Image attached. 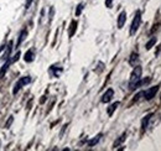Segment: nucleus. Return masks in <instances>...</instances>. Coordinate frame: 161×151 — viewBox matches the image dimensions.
Masks as SVG:
<instances>
[{"mask_svg":"<svg viewBox=\"0 0 161 151\" xmlns=\"http://www.w3.org/2000/svg\"><path fill=\"white\" fill-rule=\"evenodd\" d=\"M141 73H143V70L140 66H135L134 70L131 72V76H130V80H129V89L130 90H135L140 87V78H141Z\"/></svg>","mask_w":161,"mask_h":151,"instance_id":"nucleus-1","label":"nucleus"},{"mask_svg":"<svg viewBox=\"0 0 161 151\" xmlns=\"http://www.w3.org/2000/svg\"><path fill=\"white\" fill-rule=\"evenodd\" d=\"M140 22H141V12L138 10L135 16L133 19V22H131V26H130V35H135L136 31L139 30V26H140Z\"/></svg>","mask_w":161,"mask_h":151,"instance_id":"nucleus-2","label":"nucleus"},{"mask_svg":"<svg viewBox=\"0 0 161 151\" xmlns=\"http://www.w3.org/2000/svg\"><path fill=\"white\" fill-rule=\"evenodd\" d=\"M31 82V78L30 77H21L16 83H15V86H14V89H12V94H16L24 86H26V84H29Z\"/></svg>","mask_w":161,"mask_h":151,"instance_id":"nucleus-3","label":"nucleus"},{"mask_svg":"<svg viewBox=\"0 0 161 151\" xmlns=\"http://www.w3.org/2000/svg\"><path fill=\"white\" fill-rule=\"evenodd\" d=\"M157 92H159V86H155V87H150V88H147L146 90H144L143 95H144L145 100H151V99L155 98V95H156Z\"/></svg>","mask_w":161,"mask_h":151,"instance_id":"nucleus-4","label":"nucleus"},{"mask_svg":"<svg viewBox=\"0 0 161 151\" xmlns=\"http://www.w3.org/2000/svg\"><path fill=\"white\" fill-rule=\"evenodd\" d=\"M113 95H114V90L112 89V88H109V89H107L105 90V93L102 95V103H109L110 100H112V98H113Z\"/></svg>","mask_w":161,"mask_h":151,"instance_id":"nucleus-5","label":"nucleus"},{"mask_svg":"<svg viewBox=\"0 0 161 151\" xmlns=\"http://www.w3.org/2000/svg\"><path fill=\"white\" fill-rule=\"evenodd\" d=\"M125 21H126V12L122 11L118 16V29H123V26L125 25Z\"/></svg>","mask_w":161,"mask_h":151,"instance_id":"nucleus-6","label":"nucleus"},{"mask_svg":"<svg viewBox=\"0 0 161 151\" xmlns=\"http://www.w3.org/2000/svg\"><path fill=\"white\" fill-rule=\"evenodd\" d=\"M129 64L133 66V67H135L139 64V54L136 52H133L130 54V58H129Z\"/></svg>","mask_w":161,"mask_h":151,"instance_id":"nucleus-7","label":"nucleus"},{"mask_svg":"<svg viewBox=\"0 0 161 151\" xmlns=\"http://www.w3.org/2000/svg\"><path fill=\"white\" fill-rule=\"evenodd\" d=\"M125 139H126V133H123V134L120 135L119 138H118V139L114 141V144H113V147L115 149V147H118L119 145H122V144L125 141Z\"/></svg>","mask_w":161,"mask_h":151,"instance_id":"nucleus-8","label":"nucleus"},{"mask_svg":"<svg viewBox=\"0 0 161 151\" xmlns=\"http://www.w3.org/2000/svg\"><path fill=\"white\" fill-rule=\"evenodd\" d=\"M154 117V114H149V115H146L144 119H143V123H141V129L145 130L147 126H149V121L151 120V118Z\"/></svg>","mask_w":161,"mask_h":151,"instance_id":"nucleus-9","label":"nucleus"},{"mask_svg":"<svg viewBox=\"0 0 161 151\" xmlns=\"http://www.w3.org/2000/svg\"><path fill=\"white\" fill-rule=\"evenodd\" d=\"M102 136H103L102 134H98V135L96 136V138H93L92 140H89V141H88V146H89V147H93V146H96V145H97V144L99 143V140L102 139Z\"/></svg>","mask_w":161,"mask_h":151,"instance_id":"nucleus-10","label":"nucleus"},{"mask_svg":"<svg viewBox=\"0 0 161 151\" xmlns=\"http://www.w3.org/2000/svg\"><path fill=\"white\" fill-rule=\"evenodd\" d=\"M119 105H120V103H119V102H115V103H113V104H110V105L108 107V110H107V112H108V115H109V117L113 115L114 110H117V108H118Z\"/></svg>","mask_w":161,"mask_h":151,"instance_id":"nucleus-11","label":"nucleus"},{"mask_svg":"<svg viewBox=\"0 0 161 151\" xmlns=\"http://www.w3.org/2000/svg\"><path fill=\"white\" fill-rule=\"evenodd\" d=\"M10 63H11V61L8 58L6 60V62L3 64V67H2V70H0V78H3V76L6 73V71H8V68H9V66H10Z\"/></svg>","mask_w":161,"mask_h":151,"instance_id":"nucleus-12","label":"nucleus"},{"mask_svg":"<svg viewBox=\"0 0 161 151\" xmlns=\"http://www.w3.org/2000/svg\"><path fill=\"white\" fill-rule=\"evenodd\" d=\"M24 60H25L26 62H32V61H34V51H32V50H29V51H26Z\"/></svg>","mask_w":161,"mask_h":151,"instance_id":"nucleus-13","label":"nucleus"},{"mask_svg":"<svg viewBox=\"0 0 161 151\" xmlns=\"http://www.w3.org/2000/svg\"><path fill=\"white\" fill-rule=\"evenodd\" d=\"M26 36H28V30L26 29H24L21 32H20V35H19V40H18V46H20L21 44H22V41L26 38Z\"/></svg>","mask_w":161,"mask_h":151,"instance_id":"nucleus-14","label":"nucleus"},{"mask_svg":"<svg viewBox=\"0 0 161 151\" xmlns=\"http://www.w3.org/2000/svg\"><path fill=\"white\" fill-rule=\"evenodd\" d=\"M76 30H77V21H72L71 22V26H70V31H68V35H70V37H72L73 35H74V32H76Z\"/></svg>","mask_w":161,"mask_h":151,"instance_id":"nucleus-15","label":"nucleus"},{"mask_svg":"<svg viewBox=\"0 0 161 151\" xmlns=\"http://www.w3.org/2000/svg\"><path fill=\"white\" fill-rule=\"evenodd\" d=\"M155 44H156V37H151V40H150L149 42L146 44V46H145V47H146V50H150V48H151Z\"/></svg>","mask_w":161,"mask_h":151,"instance_id":"nucleus-16","label":"nucleus"},{"mask_svg":"<svg viewBox=\"0 0 161 151\" xmlns=\"http://www.w3.org/2000/svg\"><path fill=\"white\" fill-rule=\"evenodd\" d=\"M11 46H12V42H10V44L8 45V50H6V51H5V53H4V58H5V60H8V58H9V56H10Z\"/></svg>","mask_w":161,"mask_h":151,"instance_id":"nucleus-17","label":"nucleus"},{"mask_svg":"<svg viewBox=\"0 0 161 151\" xmlns=\"http://www.w3.org/2000/svg\"><path fill=\"white\" fill-rule=\"evenodd\" d=\"M83 4L82 3H80L78 6H77V9H76V16H79L80 15V12H82V10H83Z\"/></svg>","mask_w":161,"mask_h":151,"instance_id":"nucleus-18","label":"nucleus"},{"mask_svg":"<svg viewBox=\"0 0 161 151\" xmlns=\"http://www.w3.org/2000/svg\"><path fill=\"white\" fill-rule=\"evenodd\" d=\"M12 120H14V118H12V117H10V118H9V120L6 121V124H5V128H6V129H9V128H10V125H11Z\"/></svg>","mask_w":161,"mask_h":151,"instance_id":"nucleus-19","label":"nucleus"},{"mask_svg":"<svg viewBox=\"0 0 161 151\" xmlns=\"http://www.w3.org/2000/svg\"><path fill=\"white\" fill-rule=\"evenodd\" d=\"M112 3H113V0H105V6L107 8H112Z\"/></svg>","mask_w":161,"mask_h":151,"instance_id":"nucleus-20","label":"nucleus"},{"mask_svg":"<svg viewBox=\"0 0 161 151\" xmlns=\"http://www.w3.org/2000/svg\"><path fill=\"white\" fill-rule=\"evenodd\" d=\"M31 3H32V0H28V3H26V5H25V8H26V10H28V9L30 8V5H31Z\"/></svg>","mask_w":161,"mask_h":151,"instance_id":"nucleus-21","label":"nucleus"}]
</instances>
